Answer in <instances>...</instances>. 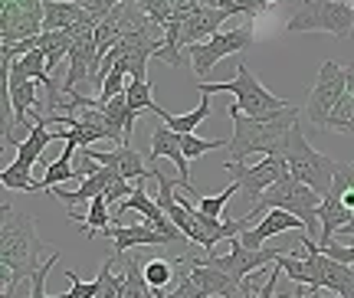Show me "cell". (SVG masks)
<instances>
[{
    "label": "cell",
    "mask_w": 354,
    "mask_h": 298,
    "mask_svg": "<svg viewBox=\"0 0 354 298\" xmlns=\"http://www.w3.org/2000/svg\"><path fill=\"white\" fill-rule=\"evenodd\" d=\"M3 223H0V266H3V288H17L20 282L33 279L39 266L43 243L37 236L33 216L24 210H13L3 203Z\"/></svg>",
    "instance_id": "6da1fadb"
},
{
    "label": "cell",
    "mask_w": 354,
    "mask_h": 298,
    "mask_svg": "<svg viewBox=\"0 0 354 298\" xmlns=\"http://www.w3.org/2000/svg\"><path fill=\"white\" fill-rule=\"evenodd\" d=\"M230 122H233V138L227 145V161L230 164H246V158L253 154H272L279 148V141L289 135L292 128L299 124V115L302 109H286V112L272 115V118H250V115L240 112V105L233 102L227 109Z\"/></svg>",
    "instance_id": "7a4b0ae2"
},
{
    "label": "cell",
    "mask_w": 354,
    "mask_h": 298,
    "mask_svg": "<svg viewBox=\"0 0 354 298\" xmlns=\"http://www.w3.org/2000/svg\"><path fill=\"white\" fill-rule=\"evenodd\" d=\"M272 154L289 164V174L295 177V180H302L305 187H312L322 200L328 197V190H331V184H335V174H338V164L342 161H335L328 154H318V151L305 141L299 124L279 141V148L272 151Z\"/></svg>",
    "instance_id": "3957f363"
},
{
    "label": "cell",
    "mask_w": 354,
    "mask_h": 298,
    "mask_svg": "<svg viewBox=\"0 0 354 298\" xmlns=\"http://www.w3.org/2000/svg\"><path fill=\"white\" fill-rule=\"evenodd\" d=\"M214 92H230L240 105V112L250 118H272V115L292 109L289 102L272 95L259 82V75L246 62H236V79H230V82H201V95H214Z\"/></svg>",
    "instance_id": "277c9868"
},
{
    "label": "cell",
    "mask_w": 354,
    "mask_h": 298,
    "mask_svg": "<svg viewBox=\"0 0 354 298\" xmlns=\"http://www.w3.org/2000/svg\"><path fill=\"white\" fill-rule=\"evenodd\" d=\"M269 210H286V213H292V216L305 220L308 233H312L315 226H322V223H318L322 197H318L312 187H305L302 180H295V177H286V180H279V184L269 187L263 197L256 200L253 210L246 213V220L256 226L259 220H263V213H269ZM253 226H250V230H253Z\"/></svg>",
    "instance_id": "5b68a950"
},
{
    "label": "cell",
    "mask_w": 354,
    "mask_h": 298,
    "mask_svg": "<svg viewBox=\"0 0 354 298\" xmlns=\"http://www.w3.org/2000/svg\"><path fill=\"white\" fill-rule=\"evenodd\" d=\"M354 3L344 0H299L292 10L286 33H331L338 39L351 37Z\"/></svg>",
    "instance_id": "8992f818"
},
{
    "label": "cell",
    "mask_w": 354,
    "mask_h": 298,
    "mask_svg": "<svg viewBox=\"0 0 354 298\" xmlns=\"http://www.w3.org/2000/svg\"><path fill=\"white\" fill-rule=\"evenodd\" d=\"M33 128H30V135L20 141V148H17V161L7 164L3 171H0V184L7 187V190H24V194H37L43 190L37 177H33V164L43 158V148L53 141V131L46 128V115H39L33 118Z\"/></svg>",
    "instance_id": "52a82bcc"
},
{
    "label": "cell",
    "mask_w": 354,
    "mask_h": 298,
    "mask_svg": "<svg viewBox=\"0 0 354 298\" xmlns=\"http://www.w3.org/2000/svg\"><path fill=\"white\" fill-rule=\"evenodd\" d=\"M344 92H348V69H344L342 62L325 59L322 69H318L315 89H312V95L305 102V118L315 124V128L328 131V118L338 109V102L344 99Z\"/></svg>",
    "instance_id": "ba28073f"
},
{
    "label": "cell",
    "mask_w": 354,
    "mask_h": 298,
    "mask_svg": "<svg viewBox=\"0 0 354 298\" xmlns=\"http://www.w3.org/2000/svg\"><path fill=\"white\" fill-rule=\"evenodd\" d=\"M253 46V30L250 26H233V30H220L216 37H210L207 43H197V46H187L184 56L194 66L197 73V82H203L207 75L214 73V66L220 59H227L233 53H246Z\"/></svg>",
    "instance_id": "9c48e42d"
},
{
    "label": "cell",
    "mask_w": 354,
    "mask_h": 298,
    "mask_svg": "<svg viewBox=\"0 0 354 298\" xmlns=\"http://www.w3.org/2000/svg\"><path fill=\"white\" fill-rule=\"evenodd\" d=\"M223 171L233 177V184L240 187V194H246L250 200H259L272 184L286 180L289 174V164L276 158V154H266L263 161L256 164H230L223 161Z\"/></svg>",
    "instance_id": "30bf717a"
},
{
    "label": "cell",
    "mask_w": 354,
    "mask_h": 298,
    "mask_svg": "<svg viewBox=\"0 0 354 298\" xmlns=\"http://www.w3.org/2000/svg\"><path fill=\"white\" fill-rule=\"evenodd\" d=\"M276 259H279V249H246L240 243V236L230 239L227 256H216V252H210V256H207V262H210V266H216L220 272H227L236 286H243L250 275L263 272L266 266H269V262H276Z\"/></svg>",
    "instance_id": "8fae6325"
},
{
    "label": "cell",
    "mask_w": 354,
    "mask_h": 298,
    "mask_svg": "<svg viewBox=\"0 0 354 298\" xmlns=\"http://www.w3.org/2000/svg\"><path fill=\"white\" fill-rule=\"evenodd\" d=\"M43 33V7H24L17 0H3L0 10V39L3 46L24 43Z\"/></svg>",
    "instance_id": "7c38bea8"
},
{
    "label": "cell",
    "mask_w": 354,
    "mask_h": 298,
    "mask_svg": "<svg viewBox=\"0 0 354 298\" xmlns=\"http://www.w3.org/2000/svg\"><path fill=\"white\" fill-rule=\"evenodd\" d=\"M161 158H171L177 167V180H180V190L187 194V197L201 200L203 194H197L194 187H190V161L184 158V148H180V135L177 131H171L165 122L158 124L151 131V154H148V167H154V164L161 161Z\"/></svg>",
    "instance_id": "4fadbf2b"
},
{
    "label": "cell",
    "mask_w": 354,
    "mask_h": 298,
    "mask_svg": "<svg viewBox=\"0 0 354 298\" xmlns=\"http://www.w3.org/2000/svg\"><path fill=\"white\" fill-rule=\"evenodd\" d=\"M312 266H315V282L308 292H322L328 288L331 295L338 298H354V266H344V262H335L325 252H315L312 256Z\"/></svg>",
    "instance_id": "5bb4252c"
},
{
    "label": "cell",
    "mask_w": 354,
    "mask_h": 298,
    "mask_svg": "<svg viewBox=\"0 0 354 298\" xmlns=\"http://www.w3.org/2000/svg\"><path fill=\"white\" fill-rule=\"evenodd\" d=\"M177 17V13H171ZM227 10H214V7H201L194 10L190 17H180V46H197V43H207L210 37L220 33V26L227 24Z\"/></svg>",
    "instance_id": "9a60e30c"
},
{
    "label": "cell",
    "mask_w": 354,
    "mask_h": 298,
    "mask_svg": "<svg viewBox=\"0 0 354 298\" xmlns=\"http://www.w3.org/2000/svg\"><path fill=\"white\" fill-rule=\"evenodd\" d=\"M86 154L92 158L95 164L115 171L118 177L125 180H141V177H151V167H145V158L131 145H122V148H112V151H92L86 148Z\"/></svg>",
    "instance_id": "2e32d148"
},
{
    "label": "cell",
    "mask_w": 354,
    "mask_h": 298,
    "mask_svg": "<svg viewBox=\"0 0 354 298\" xmlns=\"http://www.w3.org/2000/svg\"><path fill=\"white\" fill-rule=\"evenodd\" d=\"M289 230H305V233H308L305 220H299V216H292V213H286V210H269L253 230L240 233V243L246 249H263L266 239L279 236V233H289Z\"/></svg>",
    "instance_id": "e0dca14e"
},
{
    "label": "cell",
    "mask_w": 354,
    "mask_h": 298,
    "mask_svg": "<svg viewBox=\"0 0 354 298\" xmlns=\"http://www.w3.org/2000/svg\"><path fill=\"white\" fill-rule=\"evenodd\" d=\"M109 243L115 246V252H131V249H151V246H174V239H167L165 233H158L154 226H112L109 230Z\"/></svg>",
    "instance_id": "ac0fdd59"
},
{
    "label": "cell",
    "mask_w": 354,
    "mask_h": 298,
    "mask_svg": "<svg viewBox=\"0 0 354 298\" xmlns=\"http://www.w3.org/2000/svg\"><path fill=\"white\" fill-rule=\"evenodd\" d=\"M184 266H187V275L194 279V286L201 288L207 298H216V295H227V298H233L236 295V282L230 279L227 272H220L216 266H210L207 259H184Z\"/></svg>",
    "instance_id": "d6986e66"
},
{
    "label": "cell",
    "mask_w": 354,
    "mask_h": 298,
    "mask_svg": "<svg viewBox=\"0 0 354 298\" xmlns=\"http://www.w3.org/2000/svg\"><path fill=\"white\" fill-rule=\"evenodd\" d=\"M76 24H99L92 13H86L73 0H46L43 3V33H56V30H69Z\"/></svg>",
    "instance_id": "ffe728a7"
},
{
    "label": "cell",
    "mask_w": 354,
    "mask_h": 298,
    "mask_svg": "<svg viewBox=\"0 0 354 298\" xmlns=\"http://www.w3.org/2000/svg\"><path fill=\"white\" fill-rule=\"evenodd\" d=\"M30 79H39V82H53L50 66H46V53L39 50V46H37V50L26 53L24 59L13 62L10 75L3 79V89H7V86H20V82H30Z\"/></svg>",
    "instance_id": "44dd1931"
},
{
    "label": "cell",
    "mask_w": 354,
    "mask_h": 298,
    "mask_svg": "<svg viewBox=\"0 0 354 298\" xmlns=\"http://www.w3.org/2000/svg\"><path fill=\"white\" fill-rule=\"evenodd\" d=\"M76 141H66V148H63V154L56 158V161H50V164H43L46 171H43V177H39V184H43V190H56V187H63L66 180H73V177H79L76 174V167H73V154H76Z\"/></svg>",
    "instance_id": "7402d4cb"
},
{
    "label": "cell",
    "mask_w": 354,
    "mask_h": 298,
    "mask_svg": "<svg viewBox=\"0 0 354 298\" xmlns=\"http://www.w3.org/2000/svg\"><path fill=\"white\" fill-rule=\"evenodd\" d=\"M344 69H348V92H344V99L338 102V109L331 112L328 131H338V135L351 138L354 135V62L344 66Z\"/></svg>",
    "instance_id": "603a6c76"
},
{
    "label": "cell",
    "mask_w": 354,
    "mask_h": 298,
    "mask_svg": "<svg viewBox=\"0 0 354 298\" xmlns=\"http://www.w3.org/2000/svg\"><path fill=\"white\" fill-rule=\"evenodd\" d=\"M76 223L86 226V236L95 239V236H109V230H112V207H109V200L105 197H95L88 203V213L86 216H79Z\"/></svg>",
    "instance_id": "cb8c5ba5"
},
{
    "label": "cell",
    "mask_w": 354,
    "mask_h": 298,
    "mask_svg": "<svg viewBox=\"0 0 354 298\" xmlns=\"http://www.w3.org/2000/svg\"><path fill=\"white\" fill-rule=\"evenodd\" d=\"M151 79H145V82H138V79H131L128 82V89H125V95H128V105H131V112L138 115V112H151V115H158V118H165V109L158 105V102L151 99Z\"/></svg>",
    "instance_id": "d4e9b609"
},
{
    "label": "cell",
    "mask_w": 354,
    "mask_h": 298,
    "mask_svg": "<svg viewBox=\"0 0 354 298\" xmlns=\"http://www.w3.org/2000/svg\"><path fill=\"white\" fill-rule=\"evenodd\" d=\"M276 269L289 275L295 286L312 288V282H315V266H312V256H308V259H295V256H289V252H279Z\"/></svg>",
    "instance_id": "484cf974"
},
{
    "label": "cell",
    "mask_w": 354,
    "mask_h": 298,
    "mask_svg": "<svg viewBox=\"0 0 354 298\" xmlns=\"http://www.w3.org/2000/svg\"><path fill=\"white\" fill-rule=\"evenodd\" d=\"M207 115H210V95H201V105H197L194 112H187V115H165L161 122H165L171 131H177V135H194V131H197V124H201Z\"/></svg>",
    "instance_id": "4316f807"
},
{
    "label": "cell",
    "mask_w": 354,
    "mask_h": 298,
    "mask_svg": "<svg viewBox=\"0 0 354 298\" xmlns=\"http://www.w3.org/2000/svg\"><path fill=\"white\" fill-rule=\"evenodd\" d=\"M115 266H118V256H109L102 262L99 275H95V282H99L95 298H122V275L115 272Z\"/></svg>",
    "instance_id": "83f0119b"
},
{
    "label": "cell",
    "mask_w": 354,
    "mask_h": 298,
    "mask_svg": "<svg viewBox=\"0 0 354 298\" xmlns=\"http://www.w3.org/2000/svg\"><path fill=\"white\" fill-rule=\"evenodd\" d=\"M174 266H180V259L167 262V259H148L145 262V279H148V288H171L174 282Z\"/></svg>",
    "instance_id": "f1b7e54d"
},
{
    "label": "cell",
    "mask_w": 354,
    "mask_h": 298,
    "mask_svg": "<svg viewBox=\"0 0 354 298\" xmlns=\"http://www.w3.org/2000/svg\"><path fill=\"white\" fill-rule=\"evenodd\" d=\"M230 141H220V138H197V135H180V148H184V158L194 161V158H203L210 151L227 148Z\"/></svg>",
    "instance_id": "f546056e"
},
{
    "label": "cell",
    "mask_w": 354,
    "mask_h": 298,
    "mask_svg": "<svg viewBox=\"0 0 354 298\" xmlns=\"http://www.w3.org/2000/svg\"><path fill=\"white\" fill-rule=\"evenodd\" d=\"M141 7V13L151 20L154 26H161L165 30L171 24V13H174V0H135Z\"/></svg>",
    "instance_id": "4dcf8cb0"
},
{
    "label": "cell",
    "mask_w": 354,
    "mask_h": 298,
    "mask_svg": "<svg viewBox=\"0 0 354 298\" xmlns=\"http://www.w3.org/2000/svg\"><path fill=\"white\" fill-rule=\"evenodd\" d=\"M236 190H240V187H236V184H230L227 190H220V194H214V197H201V200H197V207H201V210L207 213V216H214V220H220V216H223V210H227L230 197H233Z\"/></svg>",
    "instance_id": "1f68e13d"
},
{
    "label": "cell",
    "mask_w": 354,
    "mask_h": 298,
    "mask_svg": "<svg viewBox=\"0 0 354 298\" xmlns=\"http://www.w3.org/2000/svg\"><path fill=\"white\" fill-rule=\"evenodd\" d=\"M66 279H69V298H95V292H99V282H86L76 269H69Z\"/></svg>",
    "instance_id": "d6a6232c"
},
{
    "label": "cell",
    "mask_w": 354,
    "mask_h": 298,
    "mask_svg": "<svg viewBox=\"0 0 354 298\" xmlns=\"http://www.w3.org/2000/svg\"><path fill=\"white\" fill-rule=\"evenodd\" d=\"M322 252H325V256H331L335 262L354 266V239H348V243H338V239H331V243H325V246H322Z\"/></svg>",
    "instance_id": "836d02e7"
},
{
    "label": "cell",
    "mask_w": 354,
    "mask_h": 298,
    "mask_svg": "<svg viewBox=\"0 0 354 298\" xmlns=\"http://www.w3.org/2000/svg\"><path fill=\"white\" fill-rule=\"evenodd\" d=\"M73 3H79V7L86 13H92L95 20H105V17H109L118 3H125V0H73Z\"/></svg>",
    "instance_id": "e575fe53"
},
{
    "label": "cell",
    "mask_w": 354,
    "mask_h": 298,
    "mask_svg": "<svg viewBox=\"0 0 354 298\" xmlns=\"http://www.w3.org/2000/svg\"><path fill=\"white\" fill-rule=\"evenodd\" d=\"M266 7H269L266 0H233V13H246V17H253V20L263 17Z\"/></svg>",
    "instance_id": "d590c367"
},
{
    "label": "cell",
    "mask_w": 354,
    "mask_h": 298,
    "mask_svg": "<svg viewBox=\"0 0 354 298\" xmlns=\"http://www.w3.org/2000/svg\"><path fill=\"white\" fill-rule=\"evenodd\" d=\"M276 282H279V269H272V275L263 282V288H259V295L256 298H272L276 295Z\"/></svg>",
    "instance_id": "8d00e7d4"
},
{
    "label": "cell",
    "mask_w": 354,
    "mask_h": 298,
    "mask_svg": "<svg viewBox=\"0 0 354 298\" xmlns=\"http://www.w3.org/2000/svg\"><path fill=\"white\" fill-rule=\"evenodd\" d=\"M292 298H325V295H322V292H302V286H299V292H295ZM335 298H338V295H335Z\"/></svg>",
    "instance_id": "74e56055"
},
{
    "label": "cell",
    "mask_w": 354,
    "mask_h": 298,
    "mask_svg": "<svg viewBox=\"0 0 354 298\" xmlns=\"http://www.w3.org/2000/svg\"><path fill=\"white\" fill-rule=\"evenodd\" d=\"M17 3H24V7H43L46 0H17Z\"/></svg>",
    "instance_id": "f35d334b"
},
{
    "label": "cell",
    "mask_w": 354,
    "mask_h": 298,
    "mask_svg": "<svg viewBox=\"0 0 354 298\" xmlns=\"http://www.w3.org/2000/svg\"><path fill=\"white\" fill-rule=\"evenodd\" d=\"M266 3H279V0H266Z\"/></svg>",
    "instance_id": "ab89813d"
},
{
    "label": "cell",
    "mask_w": 354,
    "mask_h": 298,
    "mask_svg": "<svg viewBox=\"0 0 354 298\" xmlns=\"http://www.w3.org/2000/svg\"><path fill=\"white\" fill-rule=\"evenodd\" d=\"M344 3H354V0H344Z\"/></svg>",
    "instance_id": "60d3db41"
},
{
    "label": "cell",
    "mask_w": 354,
    "mask_h": 298,
    "mask_svg": "<svg viewBox=\"0 0 354 298\" xmlns=\"http://www.w3.org/2000/svg\"><path fill=\"white\" fill-rule=\"evenodd\" d=\"M348 141H354V135H351V138H348Z\"/></svg>",
    "instance_id": "b9f144b4"
}]
</instances>
